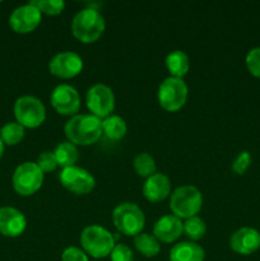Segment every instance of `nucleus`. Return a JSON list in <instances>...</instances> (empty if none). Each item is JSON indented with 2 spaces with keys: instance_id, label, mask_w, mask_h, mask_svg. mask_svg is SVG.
Wrapping results in <instances>:
<instances>
[{
  "instance_id": "20e7f679",
  "label": "nucleus",
  "mask_w": 260,
  "mask_h": 261,
  "mask_svg": "<svg viewBox=\"0 0 260 261\" xmlns=\"http://www.w3.org/2000/svg\"><path fill=\"white\" fill-rule=\"evenodd\" d=\"M203 206V195L195 186H180L171 194L170 209L180 219L195 217Z\"/></svg>"
},
{
  "instance_id": "4468645a",
  "label": "nucleus",
  "mask_w": 260,
  "mask_h": 261,
  "mask_svg": "<svg viewBox=\"0 0 260 261\" xmlns=\"http://www.w3.org/2000/svg\"><path fill=\"white\" fill-rule=\"evenodd\" d=\"M232 251L240 255H250L260 249V233L251 227H242L233 232L229 239Z\"/></svg>"
},
{
  "instance_id": "1a4fd4ad",
  "label": "nucleus",
  "mask_w": 260,
  "mask_h": 261,
  "mask_svg": "<svg viewBox=\"0 0 260 261\" xmlns=\"http://www.w3.org/2000/svg\"><path fill=\"white\" fill-rule=\"evenodd\" d=\"M86 103L92 115L98 119L111 116L115 109V96L112 89L103 83L92 86L86 96Z\"/></svg>"
},
{
  "instance_id": "6e6552de",
  "label": "nucleus",
  "mask_w": 260,
  "mask_h": 261,
  "mask_svg": "<svg viewBox=\"0 0 260 261\" xmlns=\"http://www.w3.org/2000/svg\"><path fill=\"white\" fill-rule=\"evenodd\" d=\"M15 193L30 196L37 193L43 184V172L36 162H23L15 168L12 177Z\"/></svg>"
},
{
  "instance_id": "393cba45",
  "label": "nucleus",
  "mask_w": 260,
  "mask_h": 261,
  "mask_svg": "<svg viewBox=\"0 0 260 261\" xmlns=\"http://www.w3.org/2000/svg\"><path fill=\"white\" fill-rule=\"evenodd\" d=\"M184 232L193 242L198 241V240L203 239L206 232L205 222L199 218L198 216L191 217L184 222Z\"/></svg>"
},
{
  "instance_id": "9d476101",
  "label": "nucleus",
  "mask_w": 260,
  "mask_h": 261,
  "mask_svg": "<svg viewBox=\"0 0 260 261\" xmlns=\"http://www.w3.org/2000/svg\"><path fill=\"white\" fill-rule=\"evenodd\" d=\"M60 182L66 190L76 195L89 194L96 186L93 175L86 168L78 167V166L63 168L60 172Z\"/></svg>"
},
{
  "instance_id": "39448f33",
  "label": "nucleus",
  "mask_w": 260,
  "mask_h": 261,
  "mask_svg": "<svg viewBox=\"0 0 260 261\" xmlns=\"http://www.w3.org/2000/svg\"><path fill=\"white\" fill-rule=\"evenodd\" d=\"M112 222L120 233L135 237L142 233L145 224V217L137 204L125 201L115 206L112 212Z\"/></svg>"
},
{
  "instance_id": "f257e3e1",
  "label": "nucleus",
  "mask_w": 260,
  "mask_h": 261,
  "mask_svg": "<svg viewBox=\"0 0 260 261\" xmlns=\"http://www.w3.org/2000/svg\"><path fill=\"white\" fill-rule=\"evenodd\" d=\"M65 137L75 145H92L102 137V120L92 114L71 117L64 126Z\"/></svg>"
},
{
  "instance_id": "f8f14e48",
  "label": "nucleus",
  "mask_w": 260,
  "mask_h": 261,
  "mask_svg": "<svg viewBox=\"0 0 260 261\" xmlns=\"http://www.w3.org/2000/svg\"><path fill=\"white\" fill-rule=\"evenodd\" d=\"M48 69L53 75L61 79H70L83 70V59L73 51H63L54 56L48 63Z\"/></svg>"
},
{
  "instance_id": "a211bd4d",
  "label": "nucleus",
  "mask_w": 260,
  "mask_h": 261,
  "mask_svg": "<svg viewBox=\"0 0 260 261\" xmlns=\"http://www.w3.org/2000/svg\"><path fill=\"white\" fill-rule=\"evenodd\" d=\"M204 257L203 247L193 241L178 242L170 251V261H204Z\"/></svg>"
},
{
  "instance_id": "f3484780",
  "label": "nucleus",
  "mask_w": 260,
  "mask_h": 261,
  "mask_svg": "<svg viewBox=\"0 0 260 261\" xmlns=\"http://www.w3.org/2000/svg\"><path fill=\"white\" fill-rule=\"evenodd\" d=\"M171 194V181L165 173L155 172L145 180L143 185V195L150 203H158Z\"/></svg>"
},
{
  "instance_id": "4be33fe9",
  "label": "nucleus",
  "mask_w": 260,
  "mask_h": 261,
  "mask_svg": "<svg viewBox=\"0 0 260 261\" xmlns=\"http://www.w3.org/2000/svg\"><path fill=\"white\" fill-rule=\"evenodd\" d=\"M134 246L145 257H154L160 254L161 244L154 236L149 233H139L134 237Z\"/></svg>"
},
{
  "instance_id": "b1692460",
  "label": "nucleus",
  "mask_w": 260,
  "mask_h": 261,
  "mask_svg": "<svg viewBox=\"0 0 260 261\" xmlns=\"http://www.w3.org/2000/svg\"><path fill=\"white\" fill-rule=\"evenodd\" d=\"M24 138V127L17 121L7 122L0 129V139L7 145H15Z\"/></svg>"
},
{
  "instance_id": "dca6fc26",
  "label": "nucleus",
  "mask_w": 260,
  "mask_h": 261,
  "mask_svg": "<svg viewBox=\"0 0 260 261\" xmlns=\"http://www.w3.org/2000/svg\"><path fill=\"white\" fill-rule=\"evenodd\" d=\"M184 232V223L173 214H167L158 219L153 226V236L160 242L171 244L180 239Z\"/></svg>"
},
{
  "instance_id": "aec40b11",
  "label": "nucleus",
  "mask_w": 260,
  "mask_h": 261,
  "mask_svg": "<svg viewBox=\"0 0 260 261\" xmlns=\"http://www.w3.org/2000/svg\"><path fill=\"white\" fill-rule=\"evenodd\" d=\"M54 154H55L56 161H58V166L63 168L75 166V163L79 160V153L78 149H76V145L70 143L69 140L68 142H61L60 144L56 145Z\"/></svg>"
},
{
  "instance_id": "9b49d317",
  "label": "nucleus",
  "mask_w": 260,
  "mask_h": 261,
  "mask_svg": "<svg viewBox=\"0 0 260 261\" xmlns=\"http://www.w3.org/2000/svg\"><path fill=\"white\" fill-rule=\"evenodd\" d=\"M51 106L58 114L64 116H75L81 109V96L74 87L69 84H59L50 96Z\"/></svg>"
},
{
  "instance_id": "7c9ffc66",
  "label": "nucleus",
  "mask_w": 260,
  "mask_h": 261,
  "mask_svg": "<svg viewBox=\"0 0 260 261\" xmlns=\"http://www.w3.org/2000/svg\"><path fill=\"white\" fill-rule=\"evenodd\" d=\"M61 261H89L88 255L79 247H66L61 254Z\"/></svg>"
},
{
  "instance_id": "2eb2a0df",
  "label": "nucleus",
  "mask_w": 260,
  "mask_h": 261,
  "mask_svg": "<svg viewBox=\"0 0 260 261\" xmlns=\"http://www.w3.org/2000/svg\"><path fill=\"white\" fill-rule=\"evenodd\" d=\"M27 228L24 214L13 206L0 208V233L5 237H18Z\"/></svg>"
},
{
  "instance_id": "a878e982",
  "label": "nucleus",
  "mask_w": 260,
  "mask_h": 261,
  "mask_svg": "<svg viewBox=\"0 0 260 261\" xmlns=\"http://www.w3.org/2000/svg\"><path fill=\"white\" fill-rule=\"evenodd\" d=\"M30 3L40 10L41 14L46 15H58L65 8V3L63 0H32Z\"/></svg>"
},
{
  "instance_id": "ddd939ff",
  "label": "nucleus",
  "mask_w": 260,
  "mask_h": 261,
  "mask_svg": "<svg viewBox=\"0 0 260 261\" xmlns=\"http://www.w3.org/2000/svg\"><path fill=\"white\" fill-rule=\"evenodd\" d=\"M40 10L33 7L31 3L15 8L9 17V25L17 33H30L35 31L41 23Z\"/></svg>"
},
{
  "instance_id": "0eeeda50",
  "label": "nucleus",
  "mask_w": 260,
  "mask_h": 261,
  "mask_svg": "<svg viewBox=\"0 0 260 261\" xmlns=\"http://www.w3.org/2000/svg\"><path fill=\"white\" fill-rule=\"evenodd\" d=\"M14 116L18 124L28 129L41 126L46 119V109L42 101L33 96H22L14 103Z\"/></svg>"
},
{
  "instance_id": "2f4dec72",
  "label": "nucleus",
  "mask_w": 260,
  "mask_h": 261,
  "mask_svg": "<svg viewBox=\"0 0 260 261\" xmlns=\"http://www.w3.org/2000/svg\"><path fill=\"white\" fill-rule=\"evenodd\" d=\"M4 143H3V140L0 139V158L3 157V153H4Z\"/></svg>"
},
{
  "instance_id": "c85d7f7f",
  "label": "nucleus",
  "mask_w": 260,
  "mask_h": 261,
  "mask_svg": "<svg viewBox=\"0 0 260 261\" xmlns=\"http://www.w3.org/2000/svg\"><path fill=\"white\" fill-rule=\"evenodd\" d=\"M37 166L41 168L43 173L53 172L58 167V161H56L54 152H42L37 158Z\"/></svg>"
},
{
  "instance_id": "412c9836",
  "label": "nucleus",
  "mask_w": 260,
  "mask_h": 261,
  "mask_svg": "<svg viewBox=\"0 0 260 261\" xmlns=\"http://www.w3.org/2000/svg\"><path fill=\"white\" fill-rule=\"evenodd\" d=\"M127 132L126 122L117 115H111L102 120V134L111 140H120Z\"/></svg>"
},
{
  "instance_id": "cd10ccee",
  "label": "nucleus",
  "mask_w": 260,
  "mask_h": 261,
  "mask_svg": "<svg viewBox=\"0 0 260 261\" xmlns=\"http://www.w3.org/2000/svg\"><path fill=\"white\" fill-rule=\"evenodd\" d=\"M246 68L250 74L260 78V47L251 48L246 55Z\"/></svg>"
},
{
  "instance_id": "c756f323",
  "label": "nucleus",
  "mask_w": 260,
  "mask_h": 261,
  "mask_svg": "<svg viewBox=\"0 0 260 261\" xmlns=\"http://www.w3.org/2000/svg\"><path fill=\"white\" fill-rule=\"evenodd\" d=\"M111 261H134V254L132 249L125 244H117L110 254Z\"/></svg>"
},
{
  "instance_id": "6ab92c4d",
  "label": "nucleus",
  "mask_w": 260,
  "mask_h": 261,
  "mask_svg": "<svg viewBox=\"0 0 260 261\" xmlns=\"http://www.w3.org/2000/svg\"><path fill=\"white\" fill-rule=\"evenodd\" d=\"M166 68L170 71V76L183 79V76L186 75L190 69L189 56L181 50L171 51L166 58Z\"/></svg>"
},
{
  "instance_id": "f03ea898",
  "label": "nucleus",
  "mask_w": 260,
  "mask_h": 261,
  "mask_svg": "<svg viewBox=\"0 0 260 261\" xmlns=\"http://www.w3.org/2000/svg\"><path fill=\"white\" fill-rule=\"evenodd\" d=\"M106 23L98 9L87 7L79 10L71 20V32L74 37L83 43H93L105 32Z\"/></svg>"
},
{
  "instance_id": "5701e85b",
  "label": "nucleus",
  "mask_w": 260,
  "mask_h": 261,
  "mask_svg": "<svg viewBox=\"0 0 260 261\" xmlns=\"http://www.w3.org/2000/svg\"><path fill=\"white\" fill-rule=\"evenodd\" d=\"M133 166H134V170L137 172V175L145 178L154 175L155 170H157L154 158L145 152L135 155L134 161H133Z\"/></svg>"
},
{
  "instance_id": "7ed1b4c3",
  "label": "nucleus",
  "mask_w": 260,
  "mask_h": 261,
  "mask_svg": "<svg viewBox=\"0 0 260 261\" xmlns=\"http://www.w3.org/2000/svg\"><path fill=\"white\" fill-rule=\"evenodd\" d=\"M81 244L83 251L94 259H103L109 256L116 245L114 234L98 224H92L82 231Z\"/></svg>"
},
{
  "instance_id": "423d86ee",
  "label": "nucleus",
  "mask_w": 260,
  "mask_h": 261,
  "mask_svg": "<svg viewBox=\"0 0 260 261\" xmlns=\"http://www.w3.org/2000/svg\"><path fill=\"white\" fill-rule=\"evenodd\" d=\"M188 94L189 89L184 79L168 76L158 87V103L168 112L178 111L188 101Z\"/></svg>"
},
{
  "instance_id": "bb28decb",
  "label": "nucleus",
  "mask_w": 260,
  "mask_h": 261,
  "mask_svg": "<svg viewBox=\"0 0 260 261\" xmlns=\"http://www.w3.org/2000/svg\"><path fill=\"white\" fill-rule=\"evenodd\" d=\"M250 165H251V154L247 150H242L232 162L231 170L236 175H244L247 168L250 167Z\"/></svg>"
}]
</instances>
